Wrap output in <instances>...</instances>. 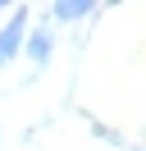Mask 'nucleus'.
<instances>
[{
    "label": "nucleus",
    "instance_id": "nucleus-1",
    "mask_svg": "<svg viewBox=\"0 0 146 151\" xmlns=\"http://www.w3.org/2000/svg\"><path fill=\"white\" fill-rule=\"evenodd\" d=\"M18 37H23V9H18V19L9 23L5 32H0V64H5V60H14V50H18Z\"/></svg>",
    "mask_w": 146,
    "mask_h": 151
},
{
    "label": "nucleus",
    "instance_id": "nucleus-2",
    "mask_svg": "<svg viewBox=\"0 0 146 151\" xmlns=\"http://www.w3.org/2000/svg\"><path fill=\"white\" fill-rule=\"evenodd\" d=\"M91 14V5H55V19H82Z\"/></svg>",
    "mask_w": 146,
    "mask_h": 151
},
{
    "label": "nucleus",
    "instance_id": "nucleus-3",
    "mask_svg": "<svg viewBox=\"0 0 146 151\" xmlns=\"http://www.w3.org/2000/svg\"><path fill=\"white\" fill-rule=\"evenodd\" d=\"M50 55V32H36L32 37V60H46Z\"/></svg>",
    "mask_w": 146,
    "mask_h": 151
}]
</instances>
